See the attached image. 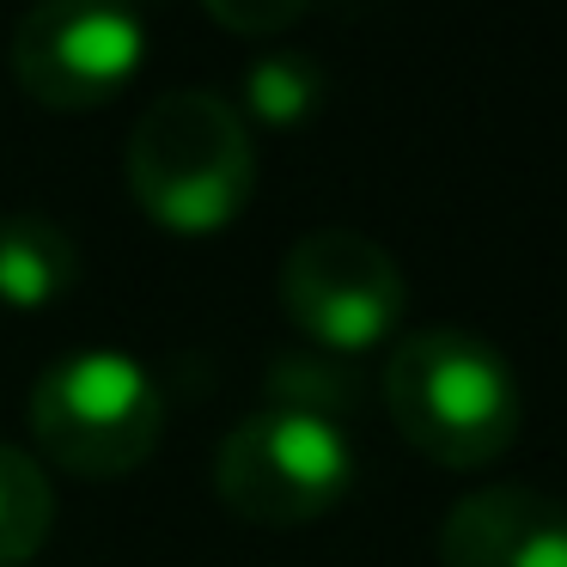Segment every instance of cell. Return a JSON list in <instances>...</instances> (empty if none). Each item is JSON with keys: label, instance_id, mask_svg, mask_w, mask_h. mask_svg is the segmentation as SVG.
Here are the masks:
<instances>
[{"label": "cell", "instance_id": "obj_1", "mask_svg": "<svg viewBox=\"0 0 567 567\" xmlns=\"http://www.w3.org/2000/svg\"><path fill=\"white\" fill-rule=\"evenodd\" d=\"M384 409L396 433L421 457L445 470H482L513 452L525 427V391H518L506 354L476 330H415L384 360Z\"/></svg>", "mask_w": 567, "mask_h": 567}, {"label": "cell", "instance_id": "obj_2", "mask_svg": "<svg viewBox=\"0 0 567 567\" xmlns=\"http://www.w3.org/2000/svg\"><path fill=\"white\" fill-rule=\"evenodd\" d=\"M128 189L165 233H220L250 208L257 147L233 99L214 86H177L141 111L128 135Z\"/></svg>", "mask_w": 567, "mask_h": 567}, {"label": "cell", "instance_id": "obj_3", "mask_svg": "<svg viewBox=\"0 0 567 567\" xmlns=\"http://www.w3.org/2000/svg\"><path fill=\"white\" fill-rule=\"evenodd\" d=\"M165 433V391L128 348H74L31 384V440L68 476H128Z\"/></svg>", "mask_w": 567, "mask_h": 567}, {"label": "cell", "instance_id": "obj_4", "mask_svg": "<svg viewBox=\"0 0 567 567\" xmlns=\"http://www.w3.org/2000/svg\"><path fill=\"white\" fill-rule=\"evenodd\" d=\"M354 470L360 457L348 427L306 415V409L257 403L245 421H233V433L214 452V494L245 525L293 530L342 506V494L354 488Z\"/></svg>", "mask_w": 567, "mask_h": 567}, {"label": "cell", "instance_id": "obj_5", "mask_svg": "<svg viewBox=\"0 0 567 567\" xmlns=\"http://www.w3.org/2000/svg\"><path fill=\"white\" fill-rule=\"evenodd\" d=\"M409 306V281L379 238L354 226H318L281 257V311L311 348L354 360L391 342Z\"/></svg>", "mask_w": 567, "mask_h": 567}, {"label": "cell", "instance_id": "obj_6", "mask_svg": "<svg viewBox=\"0 0 567 567\" xmlns=\"http://www.w3.org/2000/svg\"><path fill=\"white\" fill-rule=\"evenodd\" d=\"M147 62V19L104 0H38L13 25V80L50 111H99Z\"/></svg>", "mask_w": 567, "mask_h": 567}, {"label": "cell", "instance_id": "obj_7", "mask_svg": "<svg viewBox=\"0 0 567 567\" xmlns=\"http://www.w3.org/2000/svg\"><path fill=\"white\" fill-rule=\"evenodd\" d=\"M440 567H567V506L525 482L464 494L440 525Z\"/></svg>", "mask_w": 567, "mask_h": 567}, {"label": "cell", "instance_id": "obj_8", "mask_svg": "<svg viewBox=\"0 0 567 567\" xmlns=\"http://www.w3.org/2000/svg\"><path fill=\"white\" fill-rule=\"evenodd\" d=\"M80 281V245L50 214H0V306L43 311Z\"/></svg>", "mask_w": 567, "mask_h": 567}, {"label": "cell", "instance_id": "obj_9", "mask_svg": "<svg viewBox=\"0 0 567 567\" xmlns=\"http://www.w3.org/2000/svg\"><path fill=\"white\" fill-rule=\"evenodd\" d=\"M55 482L38 452L0 440V567H25L50 543Z\"/></svg>", "mask_w": 567, "mask_h": 567}, {"label": "cell", "instance_id": "obj_10", "mask_svg": "<svg viewBox=\"0 0 567 567\" xmlns=\"http://www.w3.org/2000/svg\"><path fill=\"white\" fill-rule=\"evenodd\" d=\"M330 99V74L318 55L306 50H262L245 62V111L262 128H299L323 111Z\"/></svg>", "mask_w": 567, "mask_h": 567}, {"label": "cell", "instance_id": "obj_11", "mask_svg": "<svg viewBox=\"0 0 567 567\" xmlns=\"http://www.w3.org/2000/svg\"><path fill=\"white\" fill-rule=\"evenodd\" d=\"M262 403L306 409V415H323V421H336V427H348V415L360 409V379H354L348 360L323 354V348H293V354L269 360Z\"/></svg>", "mask_w": 567, "mask_h": 567}, {"label": "cell", "instance_id": "obj_12", "mask_svg": "<svg viewBox=\"0 0 567 567\" xmlns=\"http://www.w3.org/2000/svg\"><path fill=\"white\" fill-rule=\"evenodd\" d=\"M202 13L226 31H245V38H269V31H293L299 19H311L306 0H208Z\"/></svg>", "mask_w": 567, "mask_h": 567}]
</instances>
